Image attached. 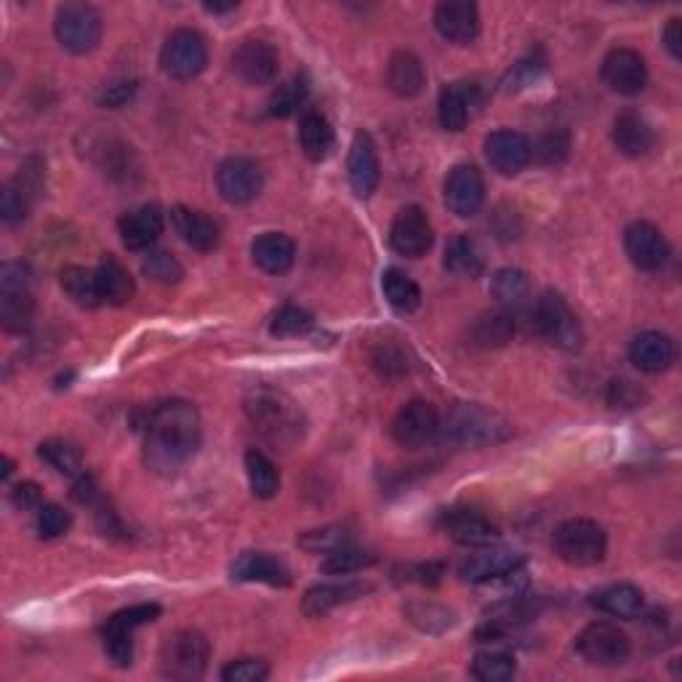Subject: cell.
<instances>
[{
    "label": "cell",
    "mask_w": 682,
    "mask_h": 682,
    "mask_svg": "<svg viewBox=\"0 0 682 682\" xmlns=\"http://www.w3.org/2000/svg\"><path fill=\"white\" fill-rule=\"evenodd\" d=\"M134 632H115V629H102V637H104V654L110 656V661L115 667L126 669L131 667L134 661Z\"/></svg>",
    "instance_id": "52"
},
{
    "label": "cell",
    "mask_w": 682,
    "mask_h": 682,
    "mask_svg": "<svg viewBox=\"0 0 682 682\" xmlns=\"http://www.w3.org/2000/svg\"><path fill=\"white\" fill-rule=\"evenodd\" d=\"M142 273L161 286L179 283V280L185 278V267H181L179 258L168 254V251H150L142 262Z\"/></svg>",
    "instance_id": "47"
},
{
    "label": "cell",
    "mask_w": 682,
    "mask_h": 682,
    "mask_svg": "<svg viewBox=\"0 0 682 682\" xmlns=\"http://www.w3.org/2000/svg\"><path fill=\"white\" fill-rule=\"evenodd\" d=\"M485 157L502 176H517L533 161V144L528 142L526 134L498 128L485 137Z\"/></svg>",
    "instance_id": "18"
},
{
    "label": "cell",
    "mask_w": 682,
    "mask_h": 682,
    "mask_svg": "<svg viewBox=\"0 0 682 682\" xmlns=\"http://www.w3.org/2000/svg\"><path fill=\"white\" fill-rule=\"evenodd\" d=\"M614 142L627 157H640L654 147L656 137H654V128H651V123L645 121L643 115L627 110V113H621L619 117H616Z\"/></svg>",
    "instance_id": "31"
},
{
    "label": "cell",
    "mask_w": 682,
    "mask_h": 682,
    "mask_svg": "<svg viewBox=\"0 0 682 682\" xmlns=\"http://www.w3.org/2000/svg\"><path fill=\"white\" fill-rule=\"evenodd\" d=\"M232 579L256 581V584L288 586L291 584V570L283 560L273 557L269 552H243L232 566Z\"/></svg>",
    "instance_id": "25"
},
{
    "label": "cell",
    "mask_w": 682,
    "mask_h": 682,
    "mask_svg": "<svg viewBox=\"0 0 682 682\" xmlns=\"http://www.w3.org/2000/svg\"><path fill=\"white\" fill-rule=\"evenodd\" d=\"M440 432V414L427 400H411L392 421V438L403 449H425Z\"/></svg>",
    "instance_id": "14"
},
{
    "label": "cell",
    "mask_w": 682,
    "mask_h": 682,
    "mask_svg": "<svg viewBox=\"0 0 682 682\" xmlns=\"http://www.w3.org/2000/svg\"><path fill=\"white\" fill-rule=\"evenodd\" d=\"M333 142H337V137H333L328 117L320 113H304L302 123H299V144H302L304 155L315 163L326 161L331 155Z\"/></svg>",
    "instance_id": "34"
},
{
    "label": "cell",
    "mask_w": 682,
    "mask_h": 682,
    "mask_svg": "<svg viewBox=\"0 0 682 682\" xmlns=\"http://www.w3.org/2000/svg\"><path fill=\"white\" fill-rule=\"evenodd\" d=\"M533 155H539V161L546 166H557L568 155V137L563 131L546 134L539 147H533Z\"/></svg>",
    "instance_id": "54"
},
{
    "label": "cell",
    "mask_w": 682,
    "mask_h": 682,
    "mask_svg": "<svg viewBox=\"0 0 682 682\" xmlns=\"http://www.w3.org/2000/svg\"><path fill=\"white\" fill-rule=\"evenodd\" d=\"M629 361L643 374H664L678 363V344L661 331L637 333L629 344Z\"/></svg>",
    "instance_id": "21"
},
{
    "label": "cell",
    "mask_w": 682,
    "mask_h": 682,
    "mask_svg": "<svg viewBox=\"0 0 682 682\" xmlns=\"http://www.w3.org/2000/svg\"><path fill=\"white\" fill-rule=\"evenodd\" d=\"M576 654L592 667H619L632 654V643L616 624L595 621L576 634Z\"/></svg>",
    "instance_id": "10"
},
{
    "label": "cell",
    "mask_w": 682,
    "mask_h": 682,
    "mask_svg": "<svg viewBox=\"0 0 682 682\" xmlns=\"http://www.w3.org/2000/svg\"><path fill=\"white\" fill-rule=\"evenodd\" d=\"M541 70H544V62L531 54L528 59H522V62H517L515 70H509L507 80H504V88H507V91H517V88L531 86L533 80L539 78Z\"/></svg>",
    "instance_id": "55"
},
{
    "label": "cell",
    "mask_w": 682,
    "mask_h": 682,
    "mask_svg": "<svg viewBox=\"0 0 682 682\" xmlns=\"http://www.w3.org/2000/svg\"><path fill=\"white\" fill-rule=\"evenodd\" d=\"M245 411L269 443L291 445L293 440L302 438V414L280 392H256L245 403Z\"/></svg>",
    "instance_id": "3"
},
{
    "label": "cell",
    "mask_w": 682,
    "mask_h": 682,
    "mask_svg": "<svg viewBox=\"0 0 682 682\" xmlns=\"http://www.w3.org/2000/svg\"><path fill=\"white\" fill-rule=\"evenodd\" d=\"M434 229L427 211L419 205H405L397 211L395 222L390 227L392 251L405 258H421L432 249Z\"/></svg>",
    "instance_id": "11"
},
{
    "label": "cell",
    "mask_w": 682,
    "mask_h": 682,
    "mask_svg": "<svg viewBox=\"0 0 682 682\" xmlns=\"http://www.w3.org/2000/svg\"><path fill=\"white\" fill-rule=\"evenodd\" d=\"M251 256L264 273L286 275L296 258V243L283 232H264L251 243Z\"/></svg>",
    "instance_id": "28"
},
{
    "label": "cell",
    "mask_w": 682,
    "mask_h": 682,
    "mask_svg": "<svg viewBox=\"0 0 682 682\" xmlns=\"http://www.w3.org/2000/svg\"><path fill=\"white\" fill-rule=\"evenodd\" d=\"M434 29L443 35L449 43L469 46L480 35V11L467 0H445L434 9Z\"/></svg>",
    "instance_id": "20"
},
{
    "label": "cell",
    "mask_w": 682,
    "mask_h": 682,
    "mask_svg": "<svg viewBox=\"0 0 682 682\" xmlns=\"http://www.w3.org/2000/svg\"><path fill=\"white\" fill-rule=\"evenodd\" d=\"M117 229H121V240L128 251L150 249L163 232V211L157 205H139L117 222Z\"/></svg>",
    "instance_id": "24"
},
{
    "label": "cell",
    "mask_w": 682,
    "mask_h": 682,
    "mask_svg": "<svg viewBox=\"0 0 682 682\" xmlns=\"http://www.w3.org/2000/svg\"><path fill=\"white\" fill-rule=\"evenodd\" d=\"M624 251L629 262L643 273H656L669 258L667 238L651 222H632L624 229Z\"/></svg>",
    "instance_id": "17"
},
{
    "label": "cell",
    "mask_w": 682,
    "mask_h": 682,
    "mask_svg": "<svg viewBox=\"0 0 682 682\" xmlns=\"http://www.w3.org/2000/svg\"><path fill=\"white\" fill-rule=\"evenodd\" d=\"M533 326H536L539 337H544L550 344L560 346V350H579L584 333H581L579 317L568 307L566 299L557 291H544L533 304Z\"/></svg>",
    "instance_id": "6"
},
{
    "label": "cell",
    "mask_w": 682,
    "mask_h": 682,
    "mask_svg": "<svg viewBox=\"0 0 682 682\" xmlns=\"http://www.w3.org/2000/svg\"><path fill=\"white\" fill-rule=\"evenodd\" d=\"M376 557L370 555V552H363V550H355L352 544L341 546V550L331 552V555L326 557V560L320 563L323 573H331V576H346V573H355V570H363L368 566H374Z\"/></svg>",
    "instance_id": "46"
},
{
    "label": "cell",
    "mask_w": 682,
    "mask_h": 682,
    "mask_svg": "<svg viewBox=\"0 0 682 682\" xmlns=\"http://www.w3.org/2000/svg\"><path fill=\"white\" fill-rule=\"evenodd\" d=\"M381 288H384L387 304L400 315H411L421 307V288L403 269H387L384 278H381Z\"/></svg>",
    "instance_id": "35"
},
{
    "label": "cell",
    "mask_w": 682,
    "mask_h": 682,
    "mask_svg": "<svg viewBox=\"0 0 682 682\" xmlns=\"http://www.w3.org/2000/svg\"><path fill=\"white\" fill-rule=\"evenodd\" d=\"M443 528L462 546H491L498 539V528L475 509L445 512Z\"/></svg>",
    "instance_id": "22"
},
{
    "label": "cell",
    "mask_w": 682,
    "mask_h": 682,
    "mask_svg": "<svg viewBox=\"0 0 682 682\" xmlns=\"http://www.w3.org/2000/svg\"><path fill=\"white\" fill-rule=\"evenodd\" d=\"M387 84H390V88L397 97L405 99L419 97L427 84V73L421 59L411 54V51H397V54H392L390 67H387Z\"/></svg>",
    "instance_id": "32"
},
{
    "label": "cell",
    "mask_w": 682,
    "mask_h": 682,
    "mask_svg": "<svg viewBox=\"0 0 682 682\" xmlns=\"http://www.w3.org/2000/svg\"><path fill=\"white\" fill-rule=\"evenodd\" d=\"M310 97V86L304 78H291L286 80L283 86H278L273 91V97H269V104H267V113L269 117H291L296 115L299 110L304 108V102H307Z\"/></svg>",
    "instance_id": "42"
},
{
    "label": "cell",
    "mask_w": 682,
    "mask_h": 682,
    "mask_svg": "<svg viewBox=\"0 0 682 682\" xmlns=\"http://www.w3.org/2000/svg\"><path fill=\"white\" fill-rule=\"evenodd\" d=\"M374 366L384 379H397V376L408 374V361H405V352L400 350L392 341L376 346L374 352Z\"/></svg>",
    "instance_id": "50"
},
{
    "label": "cell",
    "mask_w": 682,
    "mask_h": 682,
    "mask_svg": "<svg viewBox=\"0 0 682 682\" xmlns=\"http://www.w3.org/2000/svg\"><path fill=\"white\" fill-rule=\"evenodd\" d=\"M346 544H350V533L341 526L315 528V531H307L299 536V546L304 552H313V555H331V552H337Z\"/></svg>",
    "instance_id": "45"
},
{
    "label": "cell",
    "mask_w": 682,
    "mask_h": 682,
    "mask_svg": "<svg viewBox=\"0 0 682 682\" xmlns=\"http://www.w3.org/2000/svg\"><path fill=\"white\" fill-rule=\"evenodd\" d=\"M157 616H161V605L139 603V605H131V608H123V610H117V614L110 616L104 629H115V632H134V629L155 621Z\"/></svg>",
    "instance_id": "48"
},
{
    "label": "cell",
    "mask_w": 682,
    "mask_h": 682,
    "mask_svg": "<svg viewBox=\"0 0 682 682\" xmlns=\"http://www.w3.org/2000/svg\"><path fill=\"white\" fill-rule=\"evenodd\" d=\"M445 440L464 449H488L512 438V425L496 411L480 403H456L440 419Z\"/></svg>",
    "instance_id": "2"
},
{
    "label": "cell",
    "mask_w": 682,
    "mask_h": 682,
    "mask_svg": "<svg viewBox=\"0 0 682 682\" xmlns=\"http://www.w3.org/2000/svg\"><path fill=\"white\" fill-rule=\"evenodd\" d=\"M664 38V46H667V51L672 54V59H682V20H669L667 27H664L661 33Z\"/></svg>",
    "instance_id": "58"
},
{
    "label": "cell",
    "mask_w": 682,
    "mask_h": 682,
    "mask_svg": "<svg viewBox=\"0 0 682 682\" xmlns=\"http://www.w3.org/2000/svg\"><path fill=\"white\" fill-rule=\"evenodd\" d=\"M11 472H14V464H11L9 456H3V478H9Z\"/></svg>",
    "instance_id": "61"
},
{
    "label": "cell",
    "mask_w": 682,
    "mask_h": 682,
    "mask_svg": "<svg viewBox=\"0 0 682 682\" xmlns=\"http://www.w3.org/2000/svg\"><path fill=\"white\" fill-rule=\"evenodd\" d=\"M200 445V414L187 400L155 405L144 421V462L155 472H174Z\"/></svg>",
    "instance_id": "1"
},
{
    "label": "cell",
    "mask_w": 682,
    "mask_h": 682,
    "mask_svg": "<svg viewBox=\"0 0 682 682\" xmlns=\"http://www.w3.org/2000/svg\"><path fill=\"white\" fill-rule=\"evenodd\" d=\"M512 337H515V317L504 313V310L485 313L472 328L475 344L480 346H504L512 341Z\"/></svg>",
    "instance_id": "41"
},
{
    "label": "cell",
    "mask_w": 682,
    "mask_h": 682,
    "mask_svg": "<svg viewBox=\"0 0 682 682\" xmlns=\"http://www.w3.org/2000/svg\"><path fill=\"white\" fill-rule=\"evenodd\" d=\"M475 108V86L469 84H449L440 91L438 117L445 131L458 134L467 128Z\"/></svg>",
    "instance_id": "30"
},
{
    "label": "cell",
    "mask_w": 682,
    "mask_h": 682,
    "mask_svg": "<svg viewBox=\"0 0 682 682\" xmlns=\"http://www.w3.org/2000/svg\"><path fill=\"white\" fill-rule=\"evenodd\" d=\"M346 176H350L352 192L357 198H370L376 187H379V152H376V144L368 131H357L355 139H352L350 155H346Z\"/></svg>",
    "instance_id": "19"
},
{
    "label": "cell",
    "mask_w": 682,
    "mask_h": 682,
    "mask_svg": "<svg viewBox=\"0 0 682 682\" xmlns=\"http://www.w3.org/2000/svg\"><path fill=\"white\" fill-rule=\"evenodd\" d=\"M73 526V517L64 507L59 504H43L38 512H35V531H38L40 539H59L70 531Z\"/></svg>",
    "instance_id": "49"
},
{
    "label": "cell",
    "mask_w": 682,
    "mask_h": 682,
    "mask_svg": "<svg viewBox=\"0 0 682 682\" xmlns=\"http://www.w3.org/2000/svg\"><path fill=\"white\" fill-rule=\"evenodd\" d=\"M216 187L219 195L232 205H245L258 198L264 187V171L256 161L243 155L227 157L216 171Z\"/></svg>",
    "instance_id": "13"
},
{
    "label": "cell",
    "mask_w": 682,
    "mask_h": 682,
    "mask_svg": "<svg viewBox=\"0 0 682 682\" xmlns=\"http://www.w3.org/2000/svg\"><path fill=\"white\" fill-rule=\"evenodd\" d=\"M232 70L243 84L267 86L278 78L280 56L273 43L262 38L243 40L232 54Z\"/></svg>",
    "instance_id": "15"
},
{
    "label": "cell",
    "mask_w": 682,
    "mask_h": 682,
    "mask_svg": "<svg viewBox=\"0 0 682 682\" xmlns=\"http://www.w3.org/2000/svg\"><path fill=\"white\" fill-rule=\"evenodd\" d=\"M522 568V557L509 550H483L478 555L467 557L462 563V579L472 584H488V581L507 576L512 570Z\"/></svg>",
    "instance_id": "27"
},
{
    "label": "cell",
    "mask_w": 682,
    "mask_h": 682,
    "mask_svg": "<svg viewBox=\"0 0 682 682\" xmlns=\"http://www.w3.org/2000/svg\"><path fill=\"white\" fill-rule=\"evenodd\" d=\"M485 200V181L478 166L472 163H458L451 168L449 179H445V205L451 214L458 219H469L483 209Z\"/></svg>",
    "instance_id": "16"
},
{
    "label": "cell",
    "mask_w": 682,
    "mask_h": 682,
    "mask_svg": "<svg viewBox=\"0 0 682 682\" xmlns=\"http://www.w3.org/2000/svg\"><path fill=\"white\" fill-rule=\"evenodd\" d=\"M238 9V3H205V11H211V14H225V11H232Z\"/></svg>",
    "instance_id": "60"
},
{
    "label": "cell",
    "mask_w": 682,
    "mask_h": 682,
    "mask_svg": "<svg viewBox=\"0 0 682 682\" xmlns=\"http://www.w3.org/2000/svg\"><path fill=\"white\" fill-rule=\"evenodd\" d=\"M97 273V283H99V293H102V302L115 304V307H123L134 299L137 293V283H134L131 273L117 262L115 256H104L99 262V267L93 269Z\"/></svg>",
    "instance_id": "33"
},
{
    "label": "cell",
    "mask_w": 682,
    "mask_h": 682,
    "mask_svg": "<svg viewBox=\"0 0 682 682\" xmlns=\"http://www.w3.org/2000/svg\"><path fill=\"white\" fill-rule=\"evenodd\" d=\"M445 269L456 278H467L475 280L483 275V256H480V249L475 245V240H469L467 235H456L454 240H449L445 245Z\"/></svg>",
    "instance_id": "36"
},
{
    "label": "cell",
    "mask_w": 682,
    "mask_h": 682,
    "mask_svg": "<svg viewBox=\"0 0 682 682\" xmlns=\"http://www.w3.org/2000/svg\"><path fill=\"white\" fill-rule=\"evenodd\" d=\"M491 296L496 299L502 307H520L528 296H531V280L522 269L504 267L493 275L491 280Z\"/></svg>",
    "instance_id": "38"
},
{
    "label": "cell",
    "mask_w": 682,
    "mask_h": 682,
    "mask_svg": "<svg viewBox=\"0 0 682 682\" xmlns=\"http://www.w3.org/2000/svg\"><path fill=\"white\" fill-rule=\"evenodd\" d=\"M11 502H14V507H20V509L38 512L40 507H43V493H40V488L35 483H20L14 491H11Z\"/></svg>",
    "instance_id": "57"
},
{
    "label": "cell",
    "mask_w": 682,
    "mask_h": 682,
    "mask_svg": "<svg viewBox=\"0 0 682 682\" xmlns=\"http://www.w3.org/2000/svg\"><path fill=\"white\" fill-rule=\"evenodd\" d=\"M38 456L49 467H54L56 472L67 475V478H80L84 475V456L67 440H46V443L38 445Z\"/></svg>",
    "instance_id": "40"
},
{
    "label": "cell",
    "mask_w": 682,
    "mask_h": 682,
    "mask_svg": "<svg viewBox=\"0 0 682 682\" xmlns=\"http://www.w3.org/2000/svg\"><path fill=\"white\" fill-rule=\"evenodd\" d=\"M209 64L205 38L192 27H179L168 35L161 49V67L168 78L192 80Z\"/></svg>",
    "instance_id": "9"
},
{
    "label": "cell",
    "mask_w": 682,
    "mask_h": 682,
    "mask_svg": "<svg viewBox=\"0 0 682 682\" xmlns=\"http://www.w3.org/2000/svg\"><path fill=\"white\" fill-rule=\"evenodd\" d=\"M315 317L307 310L296 307V304H286L278 313L269 317V333L278 339H293L304 337V333L313 331Z\"/></svg>",
    "instance_id": "43"
},
{
    "label": "cell",
    "mask_w": 682,
    "mask_h": 682,
    "mask_svg": "<svg viewBox=\"0 0 682 682\" xmlns=\"http://www.w3.org/2000/svg\"><path fill=\"white\" fill-rule=\"evenodd\" d=\"M54 35L70 54H88L102 40V16L88 3H64L56 9Z\"/></svg>",
    "instance_id": "7"
},
{
    "label": "cell",
    "mask_w": 682,
    "mask_h": 682,
    "mask_svg": "<svg viewBox=\"0 0 682 682\" xmlns=\"http://www.w3.org/2000/svg\"><path fill=\"white\" fill-rule=\"evenodd\" d=\"M269 678V667L258 658H235L222 669L225 682H264Z\"/></svg>",
    "instance_id": "51"
},
{
    "label": "cell",
    "mask_w": 682,
    "mask_h": 682,
    "mask_svg": "<svg viewBox=\"0 0 682 682\" xmlns=\"http://www.w3.org/2000/svg\"><path fill=\"white\" fill-rule=\"evenodd\" d=\"M603 80L605 86L621 97H637L648 86V64L640 51L616 46L603 59Z\"/></svg>",
    "instance_id": "12"
},
{
    "label": "cell",
    "mask_w": 682,
    "mask_h": 682,
    "mask_svg": "<svg viewBox=\"0 0 682 682\" xmlns=\"http://www.w3.org/2000/svg\"><path fill=\"white\" fill-rule=\"evenodd\" d=\"M370 590L368 584H361V581H344V584H320L313 586L302 599V610L310 616V619H320V616L331 614L339 605L350 603V599L363 597Z\"/></svg>",
    "instance_id": "29"
},
{
    "label": "cell",
    "mask_w": 682,
    "mask_h": 682,
    "mask_svg": "<svg viewBox=\"0 0 682 682\" xmlns=\"http://www.w3.org/2000/svg\"><path fill=\"white\" fill-rule=\"evenodd\" d=\"M555 550L568 566L592 568L599 566L608 555V536L603 526L586 517H573L557 526L555 531Z\"/></svg>",
    "instance_id": "4"
},
{
    "label": "cell",
    "mask_w": 682,
    "mask_h": 682,
    "mask_svg": "<svg viewBox=\"0 0 682 682\" xmlns=\"http://www.w3.org/2000/svg\"><path fill=\"white\" fill-rule=\"evenodd\" d=\"M0 320L11 333H22L33 320V293L29 269L22 262H5L0 267Z\"/></svg>",
    "instance_id": "8"
},
{
    "label": "cell",
    "mask_w": 682,
    "mask_h": 682,
    "mask_svg": "<svg viewBox=\"0 0 682 682\" xmlns=\"http://www.w3.org/2000/svg\"><path fill=\"white\" fill-rule=\"evenodd\" d=\"M211 645L195 629H179L168 634L161 648V674L168 680H200L209 667Z\"/></svg>",
    "instance_id": "5"
},
{
    "label": "cell",
    "mask_w": 682,
    "mask_h": 682,
    "mask_svg": "<svg viewBox=\"0 0 682 682\" xmlns=\"http://www.w3.org/2000/svg\"><path fill=\"white\" fill-rule=\"evenodd\" d=\"M592 608H597L599 614L614 616V619H640L645 608V597L637 586L632 584H608L599 586L597 592H592L590 597Z\"/></svg>",
    "instance_id": "26"
},
{
    "label": "cell",
    "mask_w": 682,
    "mask_h": 682,
    "mask_svg": "<svg viewBox=\"0 0 682 682\" xmlns=\"http://www.w3.org/2000/svg\"><path fill=\"white\" fill-rule=\"evenodd\" d=\"M134 91H137V84H134V80H121V84H113L104 91L102 102L110 104V108H121L123 102H128V99L134 97Z\"/></svg>",
    "instance_id": "59"
},
{
    "label": "cell",
    "mask_w": 682,
    "mask_h": 682,
    "mask_svg": "<svg viewBox=\"0 0 682 682\" xmlns=\"http://www.w3.org/2000/svg\"><path fill=\"white\" fill-rule=\"evenodd\" d=\"M648 400V395H645L643 390H640L637 384H632V381H614L610 384V392H608V403L614 405V408H640V405Z\"/></svg>",
    "instance_id": "56"
},
{
    "label": "cell",
    "mask_w": 682,
    "mask_h": 682,
    "mask_svg": "<svg viewBox=\"0 0 682 682\" xmlns=\"http://www.w3.org/2000/svg\"><path fill=\"white\" fill-rule=\"evenodd\" d=\"M62 288L67 291V296L73 299L75 304H80V307H99L102 304V293H99V283H97V273L93 269H86V267H78V264H73V267H64L62 269Z\"/></svg>",
    "instance_id": "37"
},
{
    "label": "cell",
    "mask_w": 682,
    "mask_h": 682,
    "mask_svg": "<svg viewBox=\"0 0 682 682\" xmlns=\"http://www.w3.org/2000/svg\"><path fill=\"white\" fill-rule=\"evenodd\" d=\"M0 216L5 225H16L27 216V192L22 187H3L0 192Z\"/></svg>",
    "instance_id": "53"
},
{
    "label": "cell",
    "mask_w": 682,
    "mask_h": 682,
    "mask_svg": "<svg viewBox=\"0 0 682 682\" xmlns=\"http://www.w3.org/2000/svg\"><path fill=\"white\" fill-rule=\"evenodd\" d=\"M245 475L256 498H273L280 491V472L262 451H245Z\"/></svg>",
    "instance_id": "39"
},
{
    "label": "cell",
    "mask_w": 682,
    "mask_h": 682,
    "mask_svg": "<svg viewBox=\"0 0 682 682\" xmlns=\"http://www.w3.org/2000/svg\"><path fill=\"white\" fill-rule=\"evenodd\" d=\"M171 225H174L176 235H179L190 249L203 251V254L214 251L222 240L216 222L209 219L205 214H200L195 209H187V205H176V209L171 211Z\"/></svg>",
    "instance_id": "23"
},
{
    "label": "cell",
    "mask_w": 682,
    "mask_h": 682,
    "mask_svg": "<svg viewBox=\"0 0 682 682\" xmlns=\"http://www.w3.org/2000/svg\"><path fill=\"white\" fill-rule=\"evenodd\" d=\"M469 672L480 682H509L517 674V664L515 658L502 654V651H485V654L475 656Z\"/></svg>",
    "instance_id": "44"
}]
</instances>
